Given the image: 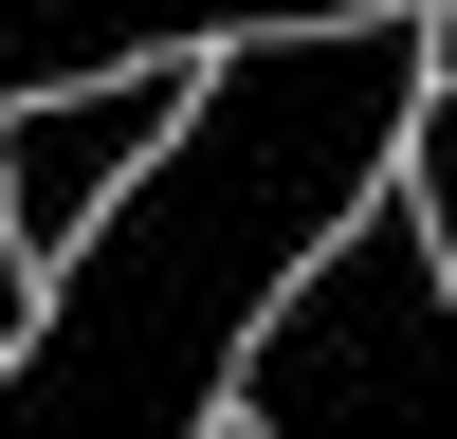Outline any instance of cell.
Instances as JSON below:
<instances>
[{
    "instance_id": "6da1fadb",
    "label": "cell",
    "mask_w": 457,
    "mask_h": 439,
    "mask_svg": "<svg viewBox=\"0 0 457 439\" xmlns=\"http://www.w3.org/2000/svg\"><path fill=\"white\" fill-rule=\"evenodd\" d=\"M439 55H457L439 0L220 37L183 128L129 165V202L55 256L37 329L0 348V439H55V421H238L256 311L348 238V202L403 183V128H421Z\"/></svg>"
},
{
    "instance_id": "7a4b0ae2",
    "label": "cell",
    "mask_w": 457,
    "mask_h": 439,
    "mask_svg": "<svg viewBox=\"0 0 457 439\" xmlns=\"http://www.w3.org/2000/svg\"><path fill=\"white\" fill-rule=\"evenodd\" d=\"M256 439H329V421H457V256L421 238V202H348V238L256 311L238 366Z\"/></svg>"
},
{
    "instance_id": "3957f363",
    "label": "cell",
    "mask_w": 457,
    "mask_h": 439,
    "mask_svg": "<svg viewBox=\"0 0 457 439\" xmlns=\"http://www.w3.org/2000/svg\"><path fill=\"white\" fill-rule=\"evenodd\" d=\"M165 128H183V73H146V55L129 73H73V92H19V110H0V202H19V238L73 256L110 202H129V165Z\"/></svg>"
},
{
    "instance_id": "277c9868",
    "label": "cell",
    "mask_w": 457,
    "mask_h": 439,
    "mask_svg": "<svg viewBox=\"0 0 457 439\" xmlns=\"http://www.w3.org/2000/svg\"><path fill=\"white\" fill-rule=\"evenodd\" d=\"M403 202H421V238L457 256V55H439V92H421V128H403Z\"/></svg>"
},
{
    "instance_id": "5b68a950",
    "label": "cell",
    "mask_w": 457,
    "mask_h": 439,
    "mask_svg": "<svg viewBox=\"0 0 457 439\" xmlns=\"http://www.w3.org/2000/svg\"><path fill=\"white\" fill-rule=\"evenodd\" d=\"M37 329V238H19V202H0V348Z\"/></svg>"
},
{
    "instance_id": "8992f818",
    "label": "cell",
    "mask_w": 457,
    "mask_h": 439,
    "mask_svg": "<svg viewBox=\"0 0 457 439\" xmlns=\"http://www.w3.org/2000/svg\"><path fill=\"white\" fill-rule=\"evenodd\" d=\"M439 37H457V0H439Z\"/></svg>"
}]
</instances>
